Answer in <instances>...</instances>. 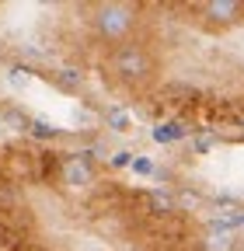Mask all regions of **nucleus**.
<instances>
[{
  "label": "nucleus",
  "mask_w": 244,
  "mask_h": 251,
  "mask_svg": "<svg viewBox=\"0 0 244 251\" xmlns=\"http://www.w3.org/2000/svg\"><path fill=\"white\" fill-rule=\"evenodd\" d=\"M140 25V7L136 4H122V0H105V4L91 7V28L101 42L122 46L129 42V35Z\"/></svg>",
  "instance_id": "f257e3e1"
},
{
  "label": "nucleus",
  "mask_w": 244,
  "mask_h": 251,
  "mask_svg": "<svg viewBox=\"0 0 244 251\" xmlns=\"http://www.w3.org/2000/svg\"><path fill=\"white\" fill-rule=\"evenodd\" d=\"M108 70L122 84H146L150 77H154V56H150V49L143 42L129 39V42H122V46H112Z\"/></svg>",
  "instance_id": "f03ea898"
},
{
  "label": "nucleus",
  "mask_w": 244,
  "mask_h": 251,
  "mask_svg": "<svg viewBox=\"0 0 244 251\" xmlns=\"http://www.w3.org/2000/svg\"><path fill=\"white\" fill-rule=\"evenodd\" d=\"M98 181V168L95 161L77 150V153H67V161H63V171H59V188H63L67 196H87L91 188H95Z\"/></svg>",
  "instance_id": "7ed1b4c3"
},
{
  "label": "nucleus",
  "mask_w": 244,
  "mask_h": 251,
  "mask_svg": "<svg viewBox=\"0 0 244 251\" xmlns=\"http://www.w3.org/2000/svg\"><path fill=\"white\" fill-rule=\"evenodd\" d=\"M195 11L209 28H234V25L244 21V4L241 0H206V4H199Z\"/></svg>",
  "instance_id": "20e7f679"
},
{
  "label": "nucleus",
  "mask_w": 244,
  "mask_h": 251,
  "mask_svg": "<svg viewBox=\"0 0 244 251\" xmlns=\"http://www.w3.org/2000/svg\"><path fill=\"white\" fill-rule=\"evenodd\" d=\"M143 213L157 216V220H171L181 213V202L174 192H161V188H154V192H143Z\"/></svg>",
  "instance_id": "39448f33"
},
{
  "label": "nucleus",
  "mask_w": 244,
  "mask_h": 251,
  "mask_svg": "<svg viewBox=\"0 0 244 251\" xmlns=\"http://www.w3.org/2000/svg\"><path fill=\"white\" fill-rule=\"evenodd\" d=\"M49 77H52V84L63 91V94H80L84 91V70L80 67H59Z\"/></svg>",
  "instance_id": "423d86ee"
},
{
  "label": "nucleus",
  "mask_w": 244,
  "mask_h": 251,
  "mask_svg": "<svg viewBox=\"0 0 244 251\" xmlns=\"http://www.w3.org/2000/svg\"><path fill=\"white\" fill-rule=\"evenodd\" d=\"M150 136H154V143H178L189 136V126L185 122H157Z\"/></svg>",
  "instance_id": "0eeeda50"
},
{
  "label": "nucleus",
  "mask_w": 244,
  "mask_h": 251,
  "mask_svg": "<svg viewBox=\"0 0 244 251\" xmlns=\"http://www.w3.org/2000/svg\"><path fill=\"white\" fill-rule=\"evenodd\" d=\"M0 119H4V126L14 129V133H28V129H32V119H28L21 108H14V105H7L4 112H0Z\"/></svg>",
  "instance_id": "6e6552de"
},
{
  "label": "nucleus",
  "mask_w": 244,
  "mask_h": 251,
  "mask_svg": "<svg viewBox=\"0 0 244 251\" xmlns=\"http://www.w3.org/2000/svg\"><path fill=\"white\" fill-rule=\"evenodd\" d=\"M129 112L126 108H119V105H108L105 108V126L108 129H115V133H129Z\"/></svg>",
  "instance_id": "1a4fd4ad"
},
{
  "label": "nucleus",
  "mask_w": 244,
  "mask_h": 251,
  "mask_svg": "<svg viewBox=\"0 0 244 251\" xmlns=\"http://www.w3.org/2000/svg\"><path fill=\"white\" fill-rule=\"evenodd\" d=\"M28 133H32L35 140H42V143H52V140H59L63 129H59L56 122H49V119H32V129H28Z\"/></svg>",
  "instance_id": "9d476101"
},
{
  "label": "nucleus",
  "mask_w": 244,
  "mask_h": 251,
  "mask_svg": "<svg viewBox=\"0 0 244 251\" xmlns=\"http://www.w3.org/2000/svg\"><path fill=\"white\" fill-rule=\"evenodd\" d=\"M202 248H206V251H234L237 241H234V234H213V230H209V237L202 241Z\"/></svg>",
  "instance_id": "9b49d317"
},
{
  "label": "nucleus",
  "mask_w": 244,
  "mask_h": 251,
  "mask_svg": "<svg viewBox=\"0 0 244 251\" xmlns=\"http://www.w3.org/2000/svg\"><path fill=\"white\" fill-rule=\"evenodd\" d=\"M7 80H11L14 87H24L28 80H32V70H28L24 63H11V67H7Z\"/></svg>",
  "instance_id": "f8f14e48"
},
{
  "label": "nucleus",
  "mask_w": 244,
  "mask_h": 251,
  "mask_svg": "<svg viewBox=\"0 0 244 251\" xmlns=\"http://www.w3.org/2000/svg\"><path fill=\"white\" fill-rule=\"evenodd\" d=\"M133 175L150 178V175H157V168H154V161H150V157H133Z\"/></svg>",
  "instance_id": "ddd939ff"
},
{
  "label": "nucleus",
  "mask_w": 244,
  "mask_h": 251,
  "mask_svg": "<svg viewBox=\"0 0 244 251\" xmlns=\"http://www.w3.org/2000/svg\"><path fill=\"white\" fill-rule=\"evenodd\" d=\"M133 157H136V153H129V150H119V153L112 157V168H133Z\"/></svg>",
  "instance_id": "4468645a"
},
{
  "label": "nucleus",
  "mask_w": 244,
  "mask_h": 251,
  "mask_svg": "<svg viewBox=\"0 0 244 251\" xmlns=\"http://www.w3.org/2000/svg\"><path fill=\"white\" fill-rule=\"evenodd\" d=\"M213 147H217V140H213V136H195V143H192L195 153H209Z\"/></svg>",
  "instance_id": "2eb2a0df"
}]
</instances>
